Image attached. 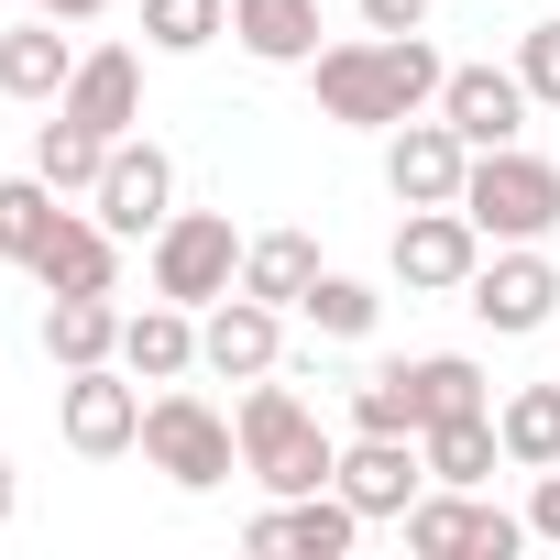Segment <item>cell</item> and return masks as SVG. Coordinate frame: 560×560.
I'll return each mask as SVG.
<instances>
[{
	"mask_svg": "<svg viewBox=\"0 0 560 560\" xmlns=\"http://www.w3.org/2000/svg\"><path fill=\"white\" fill-rule=\"evenodd\" d=\"M440 78H451V67H440L429 34H352V45H319V56H308L319 110L352 121V132H396V121L440 110Z\"/></svg>",
	"mask_w": 560,
	"mask_h": 560,
	"instance_id": "obj_1",
	"label": "cell"
},
{
	"mask_svg": "<svg viewBox=\"0 0 560 560\" xmlns=\"http://www.w3.org/2000/svg\"><path fill=\"white\" fill-rule=\"evenodd\" d=\"M231 429H242V472H253L264 494H319V483L341 472L319 407H308L298 385H275V374H253V396L231 407Z\"/></svg>",
	"mask_w": 560,
	"mask_h": 560,
	"instance_id": "obj_2",
	"label": "cell"
},
{
	"mask_svg": "<svg viewBox=\"0 0 560 560\" xmlns=\"http://www.w3.org/2000/svg\"><path fill=\"white\" fill-rule=\"evenodd\" d=\"M143 462H154L176 494H209V483L242 472V429H231L198 385H165V396H143Z\"/></svg>",
	"mask_w": 560,
	"mask_h": 560,
	"instance_id": "obj_3",
	"label": "cell"
},
{
	"mask_svg": "<svg viewBox=\"0 0 560 560\" xmlns=\"http://www.w3.org/2000/svg\"><path fill=\"white\" fill-rule=\"evenodd\" d=\"M462 209H472L483 242H549L560 231V165L527 154V143H494V154H472Z\"/></svg>",
	"mask_w": 560,
	"mask_h": 560,
	"instance_id": "obj_4",
	"label": "cell"
},
{
	"mask_svg": "<svg viewBox=\"0 0 560 560\" xmlns=\"http://www.w3.org/2000/svg\"><path fill=\"white\" fill-rule=\"evenodd\" d=\"M231 287H242V231H231V209H176V220L154 231V298L220 308Z\"/></svg>",
	"mask_w": 560,
	"mask_h": 560,
	"instance_id": "obj_5",
	"label": "cell"
},
{
	"mask_svg": "<svg viewBox=\"0 0 560 560\" xmlns=\"http://www.w3.org/2000/svg\"><path fill=\"white\" fill-rule=\"evenodd\" d=\"M462 308H472L494 341H527V330H549V319H560V264H549L538 242H494V253L472 264Z\"/></svg>",
	"mask_w": 560,
	"mask_h": 560,
	"instance_id": "obj_6",
	"label": "cell"
},
{
	"mask_svg": "<svg viewBox=\"0 0 560 560\" xmlns=\"http://www.w3.org/2000/svg\"><path fill=\"white\" fill-rule=\"evenodd\" d=\"M56 429H67L78 462H121V451H143V374H121V363L67 374V385H56Z\"/></svg>",
	"mask_w": 560,
	"mask_h": 560,
	"instance_id": "obj_7",
	"label": "cell"
},
{
	"mask_svg": "<svg viewBox=\"0 0 560 560\" xmlns=\"http://www.w3.org/2000/svg\"><path fill=\"white\" fill-rule=\"evenodd\" d=\"M89 209L121 231V242H154L165 220H176V154L165 143H110V165H100V187H89Z\"/></svg>",
	"mask_w": 560,
	"mask_h": 560,
	"instance_id": "obj_8",
	"label": "cell"
},
{
	"mask_svg": "<svg viewBox=\"0 0 560 560\" xmlns=\"http://www.w3.org/2000/svg\"><path fill=\"white\" fill-rule=\"evenodd\" d=\"M472 264H483L472 209H407V220H396V287H407V298H462Z\"/></svg>",
	"mask_w": 560,
	"mask_h": 560,
	"instance_id": "obj_9",
	"label": "cell"
},
{
	"mask_svg": "<svg viewBox=\"0 0 560 560\" xmlns=\"http://www.w3.org/2000/svg\"><path fill=\"white\" fill-rule=\"evenodd\" d=\"M462 176H472V143H462L440 110H418V121L385 132V187H396L407 209H462Z\"/></svg>",
	"mask_w": 560,
	"mask_h": 560,
	"instance_id": "obj_10",
	"label": "cell"
},
{
	"mask_svg": "<svg viewBox=\"0 0 560 560\" xmlns=\"http://www.w3.org/2000/svg\"><path fill=\"white\" fill-rule=\"evenodd\" d=\"M23 275H34L45 298H110V287H121V231H110L100 209H67V220L34 242Z\"/></svg>",
	"mask_w": 560,
	"mask_h": 560,
	"instance_id": "obj_11",
	"label": "cell"
},
{
	"mask_svg": "<svg viewBox=\"0 0 560 560\" xmlns=\"http://www.w3.org/2000/svg\"><path fill=\"white\" fill-rule=\"evenodd\" d=\"M198 363L209 374H231V385H253V374H275L287 363V308H264V298H220V308H198Z\"/></svg>",
	"mask_w": 560,
	"mask_h": 560,
	"instance_id": "obj_12",
	"label": "cell"
},
{
	"mask_svg": "<svg viewBox=\"0 0 560 560\" xmlns=\"http://www.w3.org/2000/svg\"><path fill=\"white\" fill-rule=\"evenodd\" d=\"M363 527H374V516H363L341 483H319V494H275V505H264L242 538H253V549H298V560H341Z\"/></svg>",
	"mask_w": 560,
	"mask_h": 560,
	"instance_id": "obj_13",
	"label": "cell"
},
{
	"mask_svg": "<svg viewBox=\"0 0 560 560\" xmlns=\"http://www.w3.org/2000/svg\"><path fill=\"white\" fill-rule=\"evenodd\" d=\"M527 110H538V100H527V78H516V67H451V78H440V121H451L472 154L516 143V132H527Z\"/></svg>",
	"mask_w": 560,
	"mask_h": 560,
	"instance_id": "obj_14",
	"label": "cell"
},
{
	"mask_svg": "<svg viewBox=\"0 0 560 560\" xmlns=\"http://www.w3.org/2000/svg\"><path fill=\"white\" fill-rule=\"evenodd\" d=\"M363 516H407L418 494H429V451L418 440H385V429H352V451H341V472H330Z\"/></svg>",
	"mask_w": 560,
	"mask_h": 560,
	"instance_id": "obj_15",
	"label": "cell"
},
{
	"mask_svg": "<svg viewBox=\"0 0 560 560\" xmlns=\"http://www.w3.org/2000/svg\"><path fill=\"white\" fill-rule=\"evenodd\" d=\"M56 110H67V121H89L100 143H121V132L143 121V56H132V45H89Z\"/></svg>",
	"mask_w": 560,
	"mask_h": 560,
	"instance_id": "obj_16",
	"label": "cell"
},
{
	"mask_svg": "<svg viewBox=\"0 0 560 560\" xmlns=\"http://www.w3.org/2000/svg\"><path fill=\"white\" fill-rule=\"evenodd\" d=\"M78 56H89V45H67V23H56V12L12 23V34H0V100L56 110V100H67V78H78Z\"/></svg>",
	"mask_w": 560,
	"mask_h": 560,
	"instance_id": "obj_17",
	"label": "cell"
},
{
	"mask_svg": "<svg viewBox=\"0 0 560 560\" xmlns=\"http://www.w3.org/2000/svg\"><path fill=\"white\" fill-rule=\"evenodd\" d=\"M121 374H143V385H187V374H198V308H176V298L121 308Z\"/></svg>",
	"mask_w": 560,
	"mask_h": 560,
	"instance_id": "obj_18",
	"label": "cell"
},
{
	"mask_svg": "<svg viewBox=\"0 0 560 560\" xmlns=\"http://www.w3.org/2000/svg\"><path fill=\"white\" fill-rule=\"evenodd\" d=\"M231 45L253 67H308L319 56V0H231Z\"/></svg>",
	"mask_w": 560,
	"mask_h": 560,
	"instance_id": "obj_19",
	"label": "cell"
},
{
	"mask_svg": "<svg viewBox=\"0 0 560 560\" xmlns=\"http://www.w3.org/2000/svg\"><path fill=\"white\" fill-rule=\"evenodd\" d=\"M45 363H56V374L121 363V308H110V298H45Z\"/></svg>",
	"mask_w": 560,
	"mask_h": 560,
	"instance_id": "obj_20",
	"label": "cell"
},
{
	"mask_svg": "<svg viewBox=\"0 0 560 560\" xmlns=\"http://www.w3.org/2000/svg\"><path fill=\"white\" fill-rule=\"evenodd\" d=\"M308 287H319V242H308V231H253V242H242V298L298 308Z\"/></svg>",
	"mask_w": 560,
	"mask_h": 560,
	"instance_id": "obj_21",
	"label": "cell"
},
{
	"mask_svg": "<svg viewBox=\"0 0 560 560\" xmlns=\"http://www.w3.org/2000/svg\"><path fill=\"white\" fill-rule=\"evenodd\" d=\"M418 451H429V483H462V494H483V483H494V462H505V440H494V407L418 429Z\"/></svg>",
	"mask_w": 560,
	"mask_h": 560,
	"instance_id": "obj_22",
	"label": "cell"
},
{
	"mask_svg": "<svg viewBox=\"0 0 560 560\" xmlns=\"http://www.w3.org/2000/svg\"><path fill=\"white\" fill-rule=\"evenodd\" d=\"M407 396H418V429L494 407V385H483V363H472V352H418V363H407Z\"/></svg>",
	"mask_w": 560,
	"mask_h": 560,
	"instance_id": "obj_23",
	"label": "cell"
},
{
	"mask_svg": "<svg viewBox=\"0 0 560 560\" xmlns=\"http://www.w3.org/2000/svg\"><path fill=\"white\" fill-rule=\"evenodd\" d=\"M494 440H505L516 472H549V462H560V385H516V396H494Z\"/></svg>",
	"mask_w": 560,
	"mask_h": 560,
	"instance_id": "obj_24",
	"label": "cell"
},
{
	"mask_svg": "<svg viewBox=\"0 0 560 560\" xmlns=\"http://www.w3.org/2000/svg\"><path fill=\"white\" fill-rule=\"evenodd\" d=\"M100 165H110V143H100L89 121L45 110V132H34V176H45V187H67V198H89V187H100Z\"/></svg>",
	"mask_w": 560,
	"mask_h": 560,
	"instance_id": "obj_25",
	"label": "cell"
},
{
	"mask_svg": "<svg viewBox=\"0 0 560 560\" xmlns=\"http://www.w3.org/2000/svg\"><path fill=\"white\" fill-rule=\"evenodd\" d=\"M298 319H308L319 341H363V330L385 319V287H363V275H330V264H319V287L298 298Z\"/></svg>",
	"mask_w": 560,
	"mask_h": 560,
	"instance_id": "obj_26",
	"label": "cell"
},
{
	"mask_svg": "<svg viewBox=\"0 0 560 560\" xmlns=\"http://www.w3.org/2000/svg\"><path fill=\"white\" fill-rule=\"evenodd\" d=\"M56 198L67 187H45V176H0V264H34V242L67 220Z\"/></svg>",
	"mask_w": 560,
	"mask_h": 560,
	"instance_id": "obj_27",
	"label": "cell"
},
{
	"mask_svg": "<svg viewBox=\"0 0 560 560\" xmlns=\"http://www.w3.org/2000/svg\"><path fill=\"white\" fill-rule=\"evenodd\" d=\"M231 34V0H143V45L154 56H209Z\"/></svg>",
	"mask_w": 560,
	"mask_h": 560,
	"instance_id": "obj_28",
	"label": "cell"
},
{
	"mask_svg": "<svg viewBox=\"0 0 560 560\" xmlns=\"http://www.w3.org/2000/svg\"><path fill=\"white\" fill-rule=\"evenodd\" d=\"M352 429H385V440H418V396H407V363H374L352 385Z\"/></svg>",
	"mask_w": 560,
	"mask_h": 560,
	"instance_id": "obj_29",
	"label": "cell"
},
{
	"mask_svg": "<svg viewBox=\"0 0 560 560\" xmlns=\"http://www.w3.org/2000/svg\"><path fill=\"white\" fill-rule=\"evenodd\" d=\"M462 527H472V494H462V483H440V494L407 505V549H418V560H462Z\"/></svg>",
	"mask_w": 560,
	"mask_h": 560,
	"instance_id": "obj_30",
	"label": "cell"
},
{
	"mask_svg": "<svg viewBox=\"0 0 560 560\" xmlns=\"http://www.w3.org/2000/svg\"><path fill=\"white\" fill-rule=\"evenodd\" d=\"M527 549V516H505V505H483L472 494V527H462V560H516Z\"/></svg>",
	"mask_w": 560,
	"mask_h": 560,
	"instance_id": "obj_31",
	"label": "cell"
},
{
	"mask_svg": "<svg viewBox=\"0 0 560 560\" xmlns=\"http://www.w3.org/2000/svg\"><path fill=\"white\" fill-rule=\"evenodd\" d=\"M516 78H527V100H549V110H560V23L516 34Z\"/></svg>",
	"mask_w": 560,
	"mask_h": 560,
	"instance_id": "obj_32",
	"label": "cell"
},
{
	"mask_svg": "<svg viewBox=\"0 0 560 560\" xmlns=\"http://www.w3.org/2000/svg\"><path fill=\"white\" fill-rule=\"evenodd\" d=\"M363 34H429V0H352Z\"/></svg>",
	"mask_w": 560,
	"mask_h": 560,
	"instance_id": "obj_33",
	"label": "cell"
},
{
	"mask_svg": "<svg viewBox=\"0 0 560 560\" xmlns=\"http://www.w3.org/2000/svg\"><path fill=\"white\" fill-rule=\"evenodd\" d=\"M527 538H549V549H560V462H549V472H538V494H527Z\"/></svg>",
	"mask_w": 560,
	"mask_h": 560,
	"instance_id": "obj_34",
	"label": "cell"
},
{
	"mask_svg": "<svg viewBox=\"0 0 560 560\" xmlns=\"http://www.w3.org/2000/svg\"><path fill=\"white\" fill-rule=\"evenodd\" d=\"M34 12H56V23H100L110 0H34Z\"/></svg>",
	"mask_w": 560,
	"mask_h": 560,
	"instance_id": "obj_35",
	"label": "cell"
},
{
	"mask_svg": "<svg viewBox=\"0 0 560 560\" xmlns=\"http://www.w3.org/2000/svg\"><path fill=\"white\" fill-rule=\"evenodd\" d=\"M12 505H23V483H12V462H0V527H12Z\"/></svg>",
	"mask_w": 560,
	"mask_h": 560,
	"instance_id": "obj_36",
	"label": "cell"
},
{
	"mask_svg": "<svg viewBox=\"0 0 560 560\" xmlns=\"http://www.w3.org/2000/svg\"><path fill=\"white\" fill-rule=\"evenodd\" d=\"M0 12H34V0H0Z\"/></svg>",
	"mask_w": 560,
	"mask_h": 560,
	"instance_id": "obj_37",
	"label": "cell"
}]
</instances>
